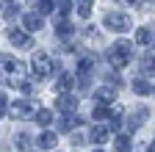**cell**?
Returning a JSON list of instances; mask_svg holds the SVG:
<instances>
[{
  "label": "cell",
  "mask_w": 155,
  "mask_h": 152,
  "mask_svg": "<svg viewBox=\"0 0 155 152\" xmlns=\"http://www.w3.org/2000/svg\"><path fill=\"white\" fill-rule=\"evenodd\" d=\"M105 58H108V64H111L114 69H125V66L130 64V58H133V47H130L125 39H119V42H114V44L108 47Z\"/></svg>",
  "instance_id": "cell-1"
},
{
  "label": "cell",
  "mask_w": 155,
  "mask_h": 152,
  "mask_svg": "<svg viewBox=\"0 0 155 152\" xmlns=\"http://www.w3.org/2000/svg\"><path fill=\"white\" fill-rule=\"evenodd\" d=\"M103 25H105L108 31H114V33H125V31L130 28V17H127L125 11H105Z\"/></svg>",
  "instance_id": "cell-2"
},
{
  "label": "cell",
  "mask_w": 155,
  "mask_h": 152,
  "mask_svg": "<svg viewBox=\"0 0 155 152\" xmlns=\"http://www.w3.org/2000/svg\"><path fill=\"white\" fill-rule=\"evenodd\" d=\"M31 66H33V72H36V78H39V80L47 78V75L53 72V61H50V55H47V53H36Z\"/></svg>",
  "instance_id": "cell-3"
},
{
  "label": "cell",
  "mask_w": 155,
  "mask_h": 152,
  "mask_svg": "<svg viewBox=\"0 0 155 152\" xmlns=\"http://www.w3.org/2000/svg\"><path fill=\"white\" fill-rule=\"evenodd\" d=\"M8 42L14 44V47H19V50H28V47H33V39L25 33V31H17V28H11L8 31Z\"/></svg>",
  "instance_id": "cell-4"
},
{
  "label": "cell",
  "mask_w": 155,
  "mask_h": 152,
  "mask_svg": "<svg viewBox=\"0 0 155 152\" xmlns=\"http://www.w3.org/2000/svg\"><path fill=\"white\" fill-rule=\"evenodd\" d=\"M55 108L61 111V113H75V111H78V100L72 97V94H58Z\"/></svg>",
  "instance_id": "cell-5"
},
{
  "label": "cell",
  "mask_w": 155,
  "mask_h": 152,
  "mask_svg": "<svg viewBox=\"0 0 155 152\" xmlns=\"http://www.w3.org/2000/svg\"><path fill=\"white\" fill-rule=\"evenodd\" d=\"M8 113H11L14 119H22V116H28V113H31V108H28V102H25V100H17V102H11V105H8Z\"/></svg>",
  "instance_id": "cell-6"
},
{
  "label": "cell",
  "mask_w": 155,
  "mask_h": 152,
  "mask_svg": "<svg viewBox=\"0 0 155 152\" xmlns=\"http://www.w3.org/2000/svg\"><path fill=\"white\" fill-rule=\"evenodd\" d=\"M133 91L141 94V97H150V94H152V83L144 80V78H136V80H133Z\"/></svg>",
  "instance_id": "cell-7"
},
{
  "label": "cell",
  "mask_w": 155,
  "mask_h": 152,
  "mask_svg": "<svg viewBox=\"0 0 155 152\" xmlns=\"http://www.w3.org/2000/svg\"><path fill=\"white\" fill-rule=\"evenodd\" d=\"M55 33H58V39H69V36H72V25L64 20V17L55 20Z\"/></svg>",
  "instance_id": "cell-8"
},
{
  "label": "cell",
  "mask_w": 155,
  "mask_h": 152,
  "mask_svg": "<svg viewBox=\"0 0 155 152\" xmlns=\"http://www.w3.org/2000/svg\"><path fill=\"white\" fill-rule=\"evenodd\" d=\"M78 125H81V119H78V116H61V122H58V130H61V133H72Z\"/></svg>",
  "instance_id": "cell-9"
},
{
  "label": "cell",
  "mask_w": 155,
  "mask_h": 152,
  "mask_svg": "<svg viewBox=\"0 0 155 152\" xmlns=\"http://www.w3.org/2000/svg\"><path fill=\"white\" fill-rule=\"evenodd\" d=\"M108 133H111V130H108L105 125H97V127L91 130V141H94V144H105V141H108Z\"/></svg>",
  "instance_id": "cell-10"
},
{
  "label": "cell",
  "mask_w": 155,
  "mask_h": 152,
  "mask_svg": "<svg viewBox=\"0 0 155 152\" xmlns=\"http://www.w3.org/2000/svg\"><path fill=\"white\" fill-rule=\"evenodd\" d=\"M45 20H42V14H25V28L28 31H42Z\"/></svg>",
  "instance_id": "cell-11"
},
{
  "label": "cell",
  "mask_w": 155,
  "mask_h": 152,
  "mask_svg": "<svg viewBox=\"0 0 155 152\" xmlns=\"http://www.w3.org/2000/svg\"><path fill=\"white\" fill-rule=\"evenodd\" d=\"M94 100L100 102V105H111V102H114V91L103 86V89H97V91H94Z\"/></svg>",
  "instance_id": "cell-12"
},
{
  "label": "cell",
  "mask_w": 155,
  "mask_h": 152,
  "mask_svg": "<svg viewBox=\"0 0 155 152\" xmlns=\"http://www.w3.org/2000/svg\"><path fill=\"white\" fill-rule=\"evenodd\" d=\"M55 141H58L55 133H42L36 144H39V149H53V147H55Z\"/></svg>",
  "instance_id": "cell-13"
},
{
  "label": "cell",
  "mask_w": 155,
  "mask_h": 152,
  "mask_svg": "<svg viewBox=\"0 0 155 152\" xmlns=\"http://www.w3.org/2000/svg\"><path fill=\"white\" fill-rule=\"evenodd\" d=\"M136 42H139L141 47H150L152 44V31L150 28H139L136 31Z\"/></svg>",
  "instance_id": "cell-14"
},
{
  "label": "cell",
  "mask_w": 155,
  "mask_h": 152,
  "mask_svg": "<svg viewBox=\"0 0 155 152\" xmlns=\"http://www.w3.org/2000/svg\"><path fill=\"white\" fill-rule=\"evenodd\" d=\"M75 6H78V14H81L83 20H86V17L91 14V6H94V0H75Z\"/></svg>",
  "instance_id": "cell-15"
},
{
  "label": "cell",
  "mask_w": 155,
  "mask_h": 152,
  "mask_svg": "<svg viewBox=\"0 0 155 152\" xmlns=\"http://www.w3.org/2000/svg\"><path fill=\"white\" fill-rule=\"evenodd\" d=\"M55 89H58V91H69V89H72V75H69V72H61V78H58Z\"/></svg>",
  "instance_id": "cell-16"
},
{
  "label": "cell",
  "mask_w": 155,
  "mask_h": 152,
  "mask_svg": "<svg viewBox=\"0 0 155 152\" xmlns=\"http://www.w3.org/2000/svg\"><path fill=\"white\" fill-rule=\"evenodd\" d=\"M91 66H94V58H91V55H83V58L78 61V72H81V75H89Z\"/></svg>",
  "instance_id": "cell-17"
},
{
  "label": "cell",
  "mask_w": 155,
  "mask_h": 152,
  "mask_svg": "<svg viewBox=\"0 0 155 152\" xmlns=\"http://www.w3.org/2000/svg\"><path fill=\"white\" fill-rule=\"evenodd\" d=\"M53 122V113L47 111V108H42V111H36V125H42V127H47Z\"/></svg>",
  "instance_id": "cell-18"
},
{
  "label": "cell",
  "mask_w": 155,
  "mask_h": 152,
  "mask_svg": "<svg viewBox=\"0 0 155 152\" xmlns=\"http://www.w3.org/2000/svg\"><path fill=\"white\" fill-rule=\"evenodd\" d=\"M116 149L119 152H130V136L127 133H119V136H116Z\"/></svg>",
  "instance_id": "cell-19"
},
{
  "label": "cell",
  "mask_w": 155,
  "mask_h": 152,
  "mask_svg": "<svg viewBox=\"0 0 155 152\" xmlns=\"http://www.w3.org/2000/svg\"><path fill=\"white\" fill-rule=\"evenodd\" d=\"M14 144H17V149L28 152V147H31V136H28V133H19V136L14 138Z\"/></svg>",
  "instance_id": "cell-20"
},
{
  "label": "cell",
  "mask_w": 155,
  "mask_h": 152,
  "mask_svg": "<svg viewBox=\"0 0 155 152\" xmlns=\"http://www.w3.org/2000/svg\"><path fill=\"white\" fill-rule=\"evenodd\" d=\"M36 11L42 14V17L50 14V11H53V0H36Z\"/></svg>",
  "instance_id": "cell-21"
},
{
  "label": "cell",
  "mask_w": 155,
  "mask_h": 152,
  "mask_svg": "<svg viewBox=\"0 0 155 152\" xmlns=\"http://www.w3.org/2000/svg\"><path fill=\"white\" fill-rule=\"evenodd\" d=\"M83 36H86L91 44H100V31H97V28H86V33H83Z\"/></svg>",
  "instance_id": "cell-22"
},
{
  "label": "cell",
  "mask_w": 155,
  "mask_h": 152,
  "mask_svg": "<svg viewBox=\"0 0 155 152\" xmlns=\"http://www.w3.org/2000/svg\"><path fill=\"white\" fill-rule=\"evenodd\" d=\"M72 8V0H58V17H67Z\"/></svg>",
  "instance_id": "cell-23"
},
{
  "label": "cell",
  "mask_w": 155,
  "mask_h": 152,
  "mask_svg": "<svg viewBox=\"0 0 155 152\" xmlns=\"http://www.w3.org/2000/svg\"><path fill=\"white\" fill-rule=\"evenodd\" d=\"M19 14V6L17 3H11V6H6V20H14V17Z\"/></svg>",
  "instance_id": "cell-24"
},
{
  "label": "cell",
  "mask_w": 155,
  "mask_h": 152,
  "mask_svg": "<svg viewBox=\"0 0 155 152\" xmlns=\"http://www.w3.org/2000/svg\"><path fill=\"white\" fill-rule=\"evenodd\" d=\"M105 78H108V83H111V86H119V83H122V80H119V75H114V72H108Z\"/></svg>",
  "instance_id": "cell-25"
},
{
  "label": "cell",
  "mask_w": 155,
  "mask_h": 152,
  "mask_svg": "<svg viewBox=\"0 0 155 152\" xmlns=\"http://www.w3.org/2000/svg\"><path fill=\"white\" fill-rule=\"evenodd\" d=\"M105 113H108V111H105V105H100V108L94 111V119H105Z\"/></svg>",
  "instance_id": "cell-26"
},
{
  "label": "cell",
  "mask_w": 155,
  "mask_h": 152,
  "mask_svg": "<svg viewBox=\"0 0 155 152\" xmlns=\"http://www.w3.org/2000/svg\"><path fill=\"white\" fill-rule=\"evenodd\" d=\"M3 111H6V94L0 91V113H3Z\"/></svg>",
  "instance_id": "cell-27"
},
{
  "label": "cell",
  "mask_w": 155,
  "mask_h": 152,
  "mask_svg": "<svg viewBox=\"0 0 155 152\" xmlns=\"http://www.w3.org/2000/svg\"><path fill=\"white\" fill-rule=\"evenodd\" d=\"M125 3H136V0H125Z\"/></svg>",
  "instance_id": "cell-28"
},
{
  "label": "cell",
  "mask_w": 155,
  "mask_h": 152,
  "mask_svg": "<svg viewBox=\"0 0 155 152\" xmlns=\"http://www.w3.org/2000/svg\"><path fill=\"white\" fill-rule=\"evenodd\" d=\"M94 152H103V149H94Z\"/></svg>",
  "instance_id": "cell-29"
}]
</instances>
